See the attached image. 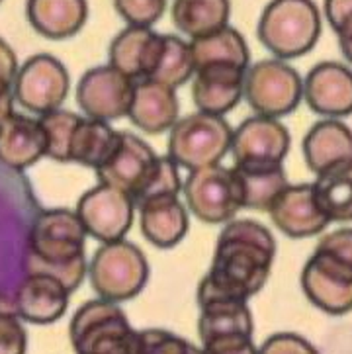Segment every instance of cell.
I'll return each instance as SVG.
<instances>
[{"label": "cell", "mask_w": 352, "mask_h": 354, "mask_svg": "<svg viewBox=\"0 0 352 354\" xmlns=\"http://www.w3.org/2000/svg\"><path fill=\"white\" fill-rule=\"evenodd\" d=\"M276 241L270 229L252 219H235L219 233L207 274L198 286L200 308L212 301H247L272 272Z\"/></svg>", "instance_id": "obj_1"}, {"label": "cell", "mask_w": 352, "mask_h": 354, "mask_svg": "<svg viewBox=\"0 0 352 354\" xmlns=\"http://www.w3.org/2000/svg\"><path fill=\"white\" fill-rule=\"evenodd\" d=\"M86 237L77 212L59 207L39 214L30 235L26 274L53 276L73 294L89 274Z\"/></svg>", "instance_id": "obj_2"}, {"label": "cell", "mask_w": 352, "mask_h": 354, "mask_svg": "<svg viewBox=\"0 0 352 354\" xmlns=\"http://www.w3.org/2000/svg\"><path fill=\"white\" fill-rule=\"evenodd\" d=\"M68 337L75 354H139V331L124 309L102 297L75 311Z\"/></svg>", "instance_id": "obj_3"}, {"label": "cell", "mask_w": 352, "mask_h": 354, "mask_svg": "<svg viewBox=\"0 0 352 354\" xmlns=\"http://www.w3.org/2000/svg\"><path fill=\"white\" fill-rule=\"evenodd\" d=\"M321 12L313 0H270L259 20V39L278 59L309 53L321 35Z\"/></svg>", "instance_id": "obj_4"}, {"label": "cell", "mask_w": 352, "mask_h": 354, "mask_svg": "<svg viewBox=\"0 0 352 354\" xmlns=\"http://www.w3.org/2000/svg\"><path fill=\"white\" fill-rule=\"evenodd\" d=\"M233 129L223 115L204 112L180 118L169 136V157L178 167L200 171L216 167L231 151Z\"/></svg>", "instance_id": "obj_5"}, {"label": "cell", "mask_w": 352, "mask_h": 354, "mask_svg": "<svg viewBox=\"0 0 352 354\" xmlns=\"http://www.w3.org/2000/svg\"><path fill=\"white\" fill-rule=\"evenodd\" d=\"M94 292L108 301H127L136 297L149 280V263L139 247L120 239L102 243L89 264Z\"/></svg>", "instance_id": "obj_6"}, {"label": "cell", "mask_w": 352, "mask_h": 354, "mask_svg": "<svg viewBox=\"0 0 352 354\" xmlns=\"http://www.w3.org/2000/svg\"><path fill=\"white\" fill-rule=\"evenodd\" d=\"M304 98V80L282 59H264L247 69L245 100L259 115L282 118L294 112Z\"/></svg>", "instance_id": "obj_7"}, {"label": "cell", "mask_w": 352, "mask_h": 354, "mask_svg": "<svg viewBox=\"0 0 352 354\" xmlns=\"http://www.w3.org/2000/svg\"><path fill=\"white\" fill-rule=\"evenodd\" d=\"M182 192L190 212L204 223H229L243 209L237 178L221 165L190 171Z\"/></svg>", "instance_id": "obj_8"}, {"label": "cell", "mask_w": 352, "mask_h": 354, "mask_svg": "<svg viewBox=\"0 0 352 354\" xmlns=\"http://www.w3.org/2000/svg\"><path fill=\"white\" fill-rule=\"evenodd\" d=\"M71 88L65 65L53 55L39 53L24 63L14 80V98L24 110L32 114L46 115L61 110Z\"/></svg>", "instance_id": "obj_9"}, {"label": "cell", "mask_w": 352, "mask_h": 354, "mask_svg": "<svg viewBox=\"0 0 352 354\" xmlns=\"http://www.w3.org/2000/svg\"><path fill=\"white\" fill-rule=\"evenodd\" d=\"M136 209V204L127 192L98 183L80 196L77 214L91 237L102 243H112L127 235L133 225Z\"/></svg>", "instance_id": "obj_10"}, {"label": "cell", "mask_w": 352, "mask_h": 354, "mask_svg": "<svg viewBox=\"0 0 352 354\" xmlns=\"http://www.w3.org/2000/svg\"><path fill=\"white\" fill-rule=\"evenodd\" d=\"M302 290L321 311L344 315L352 311V266L315 249L302 270Z\"/></svg>", "instance_id": "obj_11"}, {"label": "cell", "mask_w": 352, "mask_h": 354, "mask_svg": "<svg viewBox=\"0 0 352 354\" xmlns=\"http://www.w3.org/2000/svg\"><path fill=\"white\" fill-rule=\"evenodd\" d=\"M136 80L112 65H100L86 71L77 86L80 110L92 120H120L129 114L133 102Z\"/></svg>", "instance_id": "obj_12"}, {"label": "cell", "mask_w": 352, "mask_h": 354, "mask_svg": "<svg viewBox=\"0 0 352 354\" xmlns=\"http://www.w3.org/2000/svg\"><path fill=\"white\" fill-rule=\"evenodd\" d=\"M304 98L315 114L339 120L352 114V71L337 61H323L307 73Z\"/></svg>", "instance_id": "obj_13"}, {"label": "cell", "mask_w": 352, "mask_h": 354, "mask_svg": "<svg viewBox=\"0 0 352 354\" xmlns=\"http://www.w3.org/2000/svg\"><path fill=\"white\" fill-rule=\"evenodd\" d=\"M268 214L274 225L292 239L315 237L331 223L319 204L313 184H290Z\"/></svg>", "instance_id": "obj_14"}, {"label": "cell", "mask_w": 352, "mask_h": 354, "mask_svg": "<svg viewBox=\"0 0 352 354\" xmlns=\"http://www.w3.org/2000/svg\"><path fill=\"white\" fill-rule=\"evenodd\" d=\"M157 160L159 157L143 139L122 131L120 145L110 160L96 171V176L100 184L120 188L133 200V196L141 190V186L147 183L149 174L153 172Z\"/></svg>", "instance_id": "obj_15"}, {"label": "cell", "mask_w": 352, "mask_h": 354, "mask_svg": "<svg viewBox=\"0 0 352 354\" xmlns=\"http://www.w3.org/2000/svg\"><path fill=\"white\" fill-rule=\"evenodd\" d=\"M290 143L292 138L278 120L257 114L247 118L233 131L231 153L235 162H282L290 151Z\"/></svg>", "instance_id": "obj_16"}, {"label": "cell", "mask_w": 352, "mask_h": 354, "mask_svg": "<svg viewBox=\"0 0 352 354\" xmlns=\"http://www.w3.org/2000/svg\"><path fill=\"white\" fill-rule=\"evenodd\" d=\"M247 69L233 65H207L196 71L192 100L198 112L223 115L231 112L245 96Z\"/></svg>", "instance_id": "obj_17"}, {"label": "cell", "mask_w": 352, "mask_h": 354, "mask_svg": "<svg viewBox=\"0 0 352 354\" xmlns=\"http://www.w3.org/2000/svg\"><path fill=\"white\" fill-rule=\"evenodd\" d=\"M163 46L165 35L153 32L151 28L127 26L110 46V65L136 82L147 80L159 63Z\"/></svg>", "instance_id": "obj_18"}, {"label": "cell", "mask_w": 352, "mask_h": 354, "mask_svg": "<svg viewBox=\"0 0 352 354\" xmlns=\"http://www.w3.org/2000/svg\"><path fill=\"white\" fill-rule=\"evenodd\" d=\"M68 297L71 292L57 278L47 274H26L14 294V306L22 321L49 325L65 315Z\"/></svg>", "instance_id": "obj_19"}, {"label": "cell", "mask_w": 352, "mask_h": 354, "mask_svg": "<svg viewBox=\"0 0 352 354\" xmlns=\"http://www.w3.org/2000/svg\"><path fill=\"white\" fill-rule=\"evenodd\" d=\"M47 157L46 129L39 118L12 114L0 124V162L22 171Z\"/></svg>", "instance_id": "obj_20"}, {"label": "cell", "mask_w": 352, "mask_h": 354, "mask_svg": "<svg viewBox=\"0 0 352 354\" xmlns=\"http://www.w3.org/2000/svg\"><path fill=\"white\" fill-rule=\"evenodd\" d=\"M178 112L180 104L176 98V88L149 79L136 82L133 102L127 115L137 129L153 136L171 131L178 122Z\"/></svg>", "instance_id": "obj_21"}, {"label": "cell", "mask_w": 352, "mask_h": 354, "mask_svg": "<svg viewBox=\"0 0 352 354\" xmlns=\"http://www.w3.org/2000/svg\"><path fill=\"white\" fill-rule=\"evenodd\" d=\"M239 184L243 209L270 212L274 202L290 186L282 162L247 160L231 167Z\"/></svg>", "instance_id": "obj_22"}, {"label": "cell", "mask_w": 352, "mask_h": 354, "mask_svg": "<svg viewBox=\"0 0 352 354\" xmlns=\"http://www.w3.org/2000/svg\"><path fill=\"white\" fill-rule=\"evenodd\" d=\"M304 157L315 174L352 159V129L339 120H323L304 138Z\"/></svg>", "instance_id": "obj_23"}, {"label": "cell", "mask_w": 352, "mask_h": 354, "mask_svg": "<svg viewBox=\"0 0 352 354\" xmlns=\"http://www.w3.org/2000/svg\"><path fill=\"white\" fill-rule=\"evenodd\" d=\"M26 16L35 32L47 39L77 35L89 20L86 0H28Z\"/></svg>", "instance_id": "obj_24"}, {"label": "cell", "mask_w": 352, "mask_h": 354, "mask_svg": "<svg viewBox=\"0 0 352 354\" xmlns=\"http://www.w3.org/2000/svg\"><path fill=\"white\" fill-rule=\"evenodd\" d=\"M137 209L141 231L155 247L171 249L184 239L188 231V214L178 196L157 198Z\"/></svg>", "instance_id": "obj_25"}, {"label": "cell", "mask_w": 352, "mask_h": 354, "mask_svg": "<svg viewBox=\"0 0 352 354\" xmlns=\"http://www.w3.org/2000/svg\"><path fill=\"white\" fill-rule=\"evenodd\" d=\"M120 138H122V131L112 129L108 126V122L92 120L86 115L80 118L79 126L73 136L71 162L98 171L114 155V151L120 145Z\"/></svg>", "instance_id": "obj_26"}, {"label": "cell", "mask_w": 352, "mask_h": 354, "mask_svg": "<svg viewBox=\"0 0 352 354\" xmlns=\"http://www.w3.org/2000/svg\"><path fill=\"white\" fill-rule=\"evenodd\" d=\"M196 71L207 65H233L247 69L249 67V46L245 37L235 28L225 26L214 34L202 35L190 41Z\"/></svg>", "instance_id": "obj_27"}, {"label": "cell", "mask_w": 352, "mask_h": 354, "mask_svg": "<svg viewBox=\"0 0 352 354\" xmlns=\"http://www.w3.org/2000/svg\"><path fill=\"white\" fill-rule=\"evenodd\" d=\"M252 313H250L247 301H212L200 308V319H198V335L200 341L207 343L217 337H229V335H247L252 337Z\"/></svg>", "instance_id": "obj_28"}, {"label": "cell", "mask_w": 352, "mask_h": 354, "mask_svg": "<svg viewBox=\"0 0 352 354\" xmlns=\"http://www.w3.org/2000/svg\"><path fill=\"white\" fill-rule=\"evenodd\" d=\"M229 0H174L172 4V22L192 39L229 26Z\"/></svg>", "instance_id": "obj_29"}, {"label": "cell", "mask_w": 352, "mask_h": 354, "mask_svg": "<svg viewBox=\"0 0 352 354\" xmlns=\"http://www.w3.org/2000/svg\"><path fill=\"white\" fill-rule=\"evenodd\" d=\"M313 190L329 221H352V159L317 174Z\"/></svg>", "instance_id": "obj_30"}, {"label": "cell", "mask_w": 352, "mask_h": 354, "mask_svg": "<svg viewBox=\"0 0 352 354\" xmlns=\"http://www.w3.org/2000/svg\"><path fill=\"white\" fill-rule=\"evenodd\" d=\"M194 75H196V65H194L190 41H184L178 35H165V46L160 51L159 63L149 80H157L171 88H178L192 79Z\"/></svg>", "instance_id": "obj_31"}, {"label": "cell", "mask_w": 352, "mask_h": 354, "mask_svg": "<svg viewBox=\"0 0 352 354\" xmlns=\"http://www.w3.org/2000/svg\"><path fill=\"white\" fill-rule=\"evenodd\" d=\"M82 115L67 110H55L46 115H39V122L46 129L47 157L57 162H71V145L73 136Z\"/></svg>", "instance_id": "obj_32"}, {"label": "cell", "mask_w": 352, "mask_h": 354, "mask_svg": "<svg viewBox=\"0 0 352 354\" xmlns=\"http://www.w3.org/2000/svg\"><path fill=\"white\" fill-rule=\"evenodd\" d=\"M182 180L178 174V165L171 157H159L153 172L149 174L147 183L133 196L136 207H141L151 200L165 198V196H178L182 190Z\"/></svg>", "instance_id": "obj_33"}, {"label": "cell", "mask_w": 352, "mask_h": 354, "mask_svg": "<svg viewBox=\"0 0 352 354\" xmlns=\"http://www.w3.org/2000/svg\"><path fill=\"white\" fill-rule=\"evenodd\" d=\"M28 333L14 306V297L0 294V354H26Z\"/></svg>", "instance_id": "obj_34"}, {"label": "cell", "mask_w": 352, "mask_h": 354, "mask_svg": "<svg viewBox=\"0 0 352 354\" xmlns=\"http://www.w3.org/2000/svg\"><path fill=\"white\" fill-rule=\"evenodd\" d=\"M139 354H202V346L165 329L139 331Z\"/></svg>", "instance_id": "obj_35"}, {"label": "cell", "mask_w": 352, "mask_h": 354, "mask_svg": "<svg viewBox=\"0 0 352 354\" xmlns=\"http://www.w3.org/2000/svg\"><path fill=\"white\" fill-rule=\"evenodd\" d=\"M114 6L129 26L151 28L167 10V0H114Z\"/></svg>", "instance_id": "obj_36"}, {"label": "cell", "mask_w": 352, "mask_h": 354, "mask_svg": "<svg viewBox=\"0 0 352 354\" xmlns=\"http://www.w3.org/2000/svg\"><path fill=\"white\" fill-rule=\"evenodd\" d=\"M259 354H319L307 339L295 333H276L259 348Z\"/></svg>", "instance_id": "obj_37"}, {"label": "cell", "mask_w": 352, "mask_h": 354, "mask_svg": "<svg viewBox=\"0 0 352 354\" xmlns=\"http://www.w3.org/2000/svg\"><path fill=\"white\" fill-rule=\"evenodd\" d=\"M202 354H259V348L252 343V337L229 335L202 343Z\"/></svg>", "instance_id": "obj_38"}, {"label": "cell", "mask_w": 352, "mask_h": 354, "mask_svg": "<svg viewBox=\"0 0 352 354\" xmlns=\"http://www.w3.org/2000/svg\"><path fill=\"white\" fill-rule=\"evenodd\" d=\"M317 251H325L341 259L342 263L351 264L352 266V227H341L337 231H331L315 247Z\"/></svg>", "instance_id": "obj_39"}, {"label": "cell", "mask_w": 352, "mask_h": 354, "mask_svg": "<svg viewBox=\"0 0 352 354\" xmlns=\"http://www.w3.org/2000/svg\"><path fill=\"white\" fill-rule=\"evenodd\" d=\"M18 59L12 47L0 37V88H14V80L18 75Z\"/></svg>", "instance_id": "obj_40"}, {"label": "cell", "mask_w": 352, "mask_h": 354, "mask_svg": "<svg viewBox=\"0 0 352 354\" xmlns=\"http://www.w3.org/2000/svg\"><path fill=\"white\" fill-rule=\"evenodd\" d=\"M325 16L331 28L337 30L346 18L352 16V0H325Z\"/></svg>", "instance_id": "obj_41"}, {"label": "cell", "mask_w": 352, "mask_h": 354, "mask_svg": "<svg viewBox=\"0 0 352 354\" xmlns=\"http://www.w3.org/2000/svg\"><path fill=\"white\" fill-rule=\"evenodd\" d=\"M335 34L339 37V46H341L342 55L346 57L349 63H352V16L351 18H346V20L335 30Z\"/></svg>", "instance_id": "obj_42"}, {"label": "cell", "mask_w": 352, "mask_h": 354, "mask_svg": "<svg viewBox=\"0 0 352 354\" xmlns=\"http://www.w3.org/2000/svg\"><path fill=\"white\" fill-rule=\"evenodd\" d=\"M14 114V91L0 88V124Z\"/></svg>", "instance_id": "obj_43"}, {"label": "cell", "mask_w": 352, "mask_h": 354, "mask_svg": "<svg viewBox=\"0 0 352 354\" xmlns=\"http://www.w3.org/2000/svg\"><path fill=\"white\" fill-rule=\"evenodd\" d=\"M0 2H2V0H0Z\"/></svg>", "instance_id": "obj_44"}]
</instances>
